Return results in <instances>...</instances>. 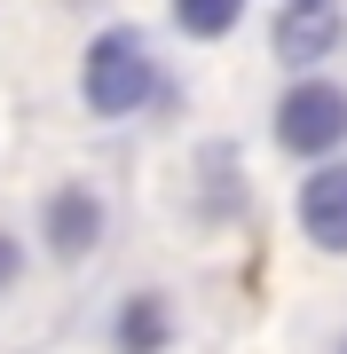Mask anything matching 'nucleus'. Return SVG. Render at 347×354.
<instances>
[{"label": "nucleus", "instance_id": "39448f33", "mask_svg": "<svg viewBox=\"0 0 347 354\" xmlns=\"http://www.w3.org/2000/svg\"><path fill=\"white\" fill-rule=\"evenodd\" d=\"M300 228H308L323 252H347V165L308 174V189H300Z\"/></svg>", "mask_w": 347, "mask_h": 354}, {"label": "nucleus", "instance_id": "0eeeda50", "mask_svg": "<svg viewBox=\"0 0 347 354\" xmlns=\"http://www.w3.org/2000/svg\"><path fill=\"white\" fill-rule=\"evenodd\" d=\"M237 8H244V0H174V24L190 32V39H221V32L237 24Z\"/></svg>", "mask_w": 347, "mask_h": 354}, {"label": "nucleus", "instance_id": "7ed1b4c3", "mask_svg": "<svg viewBox=\"0 0 347 354\" xmlns=\"http://www.w3.org/2000/svg\"><path fill=\"white\" fill-rule=\"evenodd\" d=\"M332 48H339V0H284V16H276V55L284 64L308 71Z\"/></svg>", "mask_w": 347, "mask_h": 354}, {"label": "nucleus", "instance_id": "6e6552de", "mask_svg": "<svg viewBox=\"0 0 347 354\" xmlns=\"http://www.w3.org/2000/svg\"><path fill=\"white\" fill-rule=\"evenodd\" d=\"M16 268H24V252H16V236L0 228V283H16Z\"/></svg>", "mask_w": 347, "mask_h": 354}, {"label": "nucleus", "instance_id": "20e7f679", "mask_svg": "<svg viewBox=\"0 0 347 354\" xmlns=\"http://www.w3.org/2000/svg\"><path fill=\"white\" fill-rule=\"evenodd\" d=\"M48 244H55V260H87L103 244V197L87 181H71V189L48 197Z\"/></svg>", "mask_w": 347, "mask_h": 354}, {"label": "nucleus", "instance_id": "f03ea898", "mask_svg": "<svg viewBox=\"0 0 347 354\" xmlns=\"http://www.w3.org/2000/svg\"><path fill=\"white\" fill-rule=\"evenodd\" d=\"M276 134H284V150L323 158V150L347 134V95H339V87H323V79H300V87L276 102Z\"/></svg>", "mask_w": 347, "mask_h": 354}, {"label": "nucleus", "instance_id": "423d86ee", "mask_svg": "<svg viewBox=\"0 0 347 354\" xmlns=\"http://www.w3.org/2000/svg\"><path fill=\"white\" fill-rule=\"evenodd\" d=\"M118 346H127V354H158V346H166V299H150V291L127 299V315H118Z\"/></svg>", "mask_w": 347, "mask_h": 354}, {"label": "nucleus", "instance_id": "f257e3e1", "mask_svg": "<svg viewBox=\"0 0 347 354\" xmlns=\"http://www.w3.org/2000/svg\"><path fill=\"white\" fill-rule=\"evenodd\" d=\"M150 48H142V32H103L87 48V64H79V87H87V102L103 118H118V111H134L142 95H150Z\"/></svg>", "mask_w": 347, "mask_h": 354}]
</instances>
